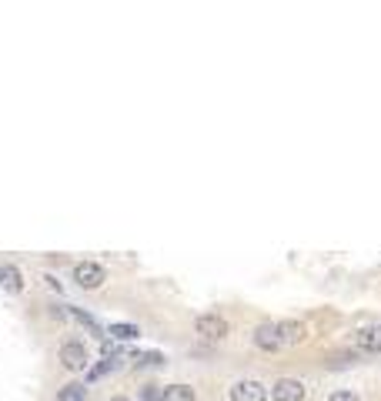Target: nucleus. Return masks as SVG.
<instances>
[{"instance_id":"1a4fd4ad","label":"nucleus","mask_w":381,"mask_h":401,"mask_svg":"<svg viewBox=\"0 0 381 401\" xmlns=\"http://www.w3.org/2000/svg\"><path fill=\"white\" fill-rule=\"evenodd\" d=\"M358 348L368 355H378L381 351V325H368L358 331Z\"/></svg>"},{"instance_id":"f8f14e48","label":"nucleus","mask_w":381,"mask_h":401,"mask_svg":"<svg viewBox=\"0 0 381 401\" xmlns=\"http://www.w3.org/2000/svg\"><path fill=\"white\" fill-rule=\"evenodd\" d=\"M70 314H74V318H77V321H81V325H84V328H87L90 334H97V338H101V341H104V338H107V334L101 331V325H97V321H94V318H90L87 311H81V308H70Z\"/></svg>"},{"instance_id":"f257e3e1","label":"nucleus","mask_w":381,"mask_h":401,"mask_svg":"<svg viewBox=\"0 0 381 401\" xmlns=\"http://www.w3.org/2000/svg\"><path fill=\"white\" fill-rule=\"evenodd\" d=\"M104 278H107V274H104V267L97 265V261H77V265H74V281H77L84 291L101 288Z\"/></svg>"},{"instance_id":"0eeeda50","label":"nucleus","mask_w":381,"mask_h":401,"mask_svg":"<svg viewBox=\"0 0 381 401\" xmlns=\"http://www.w3.org/2000/svg\"><path fill=\"white\" fill-rule=\"evenodd\" d=\"M278 334H281V345H301L308 338V328L305 321H278Z\"/></svg>"},{"instance_id":"f3484780","label":"nucleus","mask_w":381,"mask_h":401,"mask_svg":"<svg viewBox=\"0 0 381 401\" xmlns=\"http://www.w3.org/2000/svg\"><path fill=\"white\" fill-rule=\"evenodd\" d=\"M111 401H131V398H124V395H117V398H111Z\"/></svg>"},{"instance_id":"4468645a","label":"nucleus","mask_w":381,"mask_h":401,"mask_svg":"<svg viewBox=\"0 0 381 401\" xmlns=\"http://www.w3.org/2000/svg\"><path fill=\"white\" fill-rule=\"evenodd\" d=\"M141 401H164V388L161 384H144L141 388Z\"/></svg>"},{"instance_id":"20e7f679","label":"nucleus","mask_w":381,"mask_h":401,"mask_svg":"<svg viewBox=\"0 0 381 401\" xmlns=\"http://www.w3.org/2000/svg\"><path fill=\"white\" fill-rule=\"evenodd\" d=\"M265 398H268V388L261 381L245 378L231 384V401H265Z\"/></svg>"},{"instance_id":"423d86ee","label":"nucleus","mask_w":381,"mask_h":401,"mask_svg":"<svg viewBox=\"0 0 381 401\" xmlns=\"http://www.w3.org/2000/svg\"><path fill=\"white\" fill-rule=\"evenodd\" d=\"M271 398L274 401H301L305 398V384L298 378H281L271 388Z\"/></svg>"},{"instance_id":"9b49d317","label":"nucleus","mask_w":381,"mask_h":401,"mask_svg":"<svg viewBox=\"0 0 381 401\" xmlns=\"http://www.w3.org/2000/svg\"><path fill=\"white\" fill-rule=\"evenodd\" d=\"M164 401H194V388L191 384H167L164 388Z\"/></svg>"},{"instance_id":"2eb2a0df","label":"nucleus","mask_w":381,"mask_h":401,"mask_svg":"<svg viewBox=\"0 0 381 401\" xmlns=\"http://www.w3.org/2000/svg\"><path fill=\"white\" fill-rule=\"evenodd\" d=\"M137 361H141V364H164V355H161V351H147V355H141L137 358Z\"/></svg>"},{"instance_id":"39448f33","label":"nucleus","mask_w":381,"mask_h":401,"mask_svg":"<svg viewBox=\"0 0 381 401\" xmlns=\"http://www.w3.org/2000/svg\"><path fill=\"white\" fill-rule=\"evenodd\" d=\"M254 345H258L261 351H281L285 345H281V334H278V325H271V321H265V325H258V328H254Z\"/></svg>"},{"instance_id":"7ed1b4c3","label":"nucleus","mask_w":381,"mask_h":401,"mask_svg":"<svg viewBox=\"0 0 381 401\" xmlns=\"http://www.w3.org/2000/svg\"><path fill=\"white\" fill-rule=\"evenodd\" d=\"M194 331L201 338H207V341H221V338H227V321L221 314H201L194 321Z\"/></svg>"},{"instance_id":"6e6552de","label":"nucleus","mask_w":381,"mask_h":401,"mask_svg":"<svg viewBox=\"0 0 381 401\" xmlns=\"http://www.w3.org/2000/svg\"><path fill=\"white\" fill-rule=\"evenodd\" d=\"M0 288L10 291V294H21L23 291V274L17 265H0Z\"/></svg>"},{"instance_id":"ddd939ff","label":"nucleus","mask_w":381,"mask_h":401,"mask_svg":"<svg viewBox=\"0 0 381 401\" xmlns=\"http://www.w3.org/2000/svg\"><path fill=\"white\" fill-rule=\"evenodd\" d=\"M107 334H111L114 341H134L141 331H137L134 325H111V328H107Z\"/></svg>"},{"instance_id":"9d476101","label":"nucleus","mask_w":381,"mask_h":401,"mask_svg":"<svg viewBox=\"0 0 381 401\" xmlns=\"http://www.w3.org/2000/svg\"><path fill=\"white\" fill-rule=\"evenodd\" d=\"M54 401H87V388H84L81 381H70V384H64V388L57 391Z\"/></svg>"},{"instance_id":"f03ea898","label":"nucleus","mask_w":381,"mask_h":401,"mask_svg":"<svg viewBox=\"0 0 381 401\" xmlns=\"http://www.w3.org/2000/svg\"><path fill=\"white\" fill-rule=\"evenodd\" d=\"M87 348H84V341H64L61 345V364L70 368V371H84L87 368Z\"/></svg>"},{"instance_id":"dca6fc26","label":"nucleus","mask_w":381,"mask_h":401,"mask_svg":"<svg viewBox=\"0 0 381 401\" xmlns=\"http://www.w3.org/2000/svg\"><path fill=\"white\" fill-rule=\"evenodd\" d=\"M328 401H358V395H355V391H335Z\"/></svg>"}]
</instances>
